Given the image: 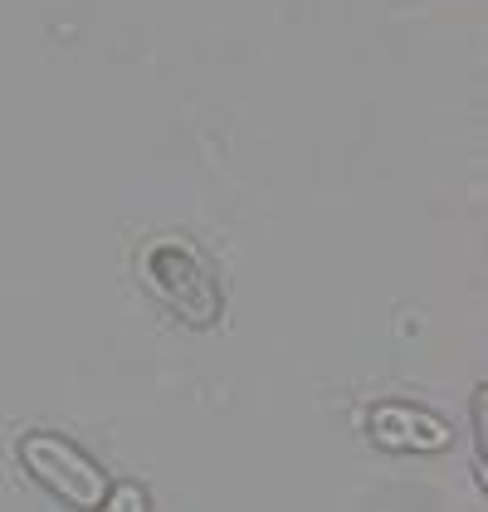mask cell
Returning <instances> with one entry per match:
<instances>
[{
  "instance_id": "6da1fadb",
  "label": "cell",
  "mask_w": 488,
  "mask_h": 512,
  "mask_svg": "<svg viewBox=\"0 0 488 512\" xmlns=\"http://www.w3.org/2000/svg\"><path fill=\"white\" fill-rule=\"evenodd\" d=\"M137 274L147 283V293L162 303L171 317H181L186 327L210 332L220 317H225V293L215 274L205 269L201 249L181 235H157L142 244L137 254Z\"/></svg>"
},
{
  "instance_id": "3957f363",
  "label": "cell",
  "mask_w": 488,
  "mask_h": 512,
  "mask_svg": "<svg viewBox=\"0 0 488 512\" xmlns=\"http://www.w3.org/2000/svg\"><path fill=\"white\" fill-rule=\"evenodd\" d=\"M366 434L391 454H440V449L454 444L449 420H440L435 410H420V405H401V400L371 405L366 410Z\"/></svg>"
},
{
  "instance_id": "7a4b0ae2",
  "label": "cell",
  "mask_w": 488,
  "mask_h": 512,
  "mask_svg": "<svg viewBox=\"0 0 488 512\" xmlns=\"http://www.w3.org/2000/svg\"><path fill=\"white\" fill-rule=\"evenodd\" d=\"M15 459H20V469L30 473L49 498H59L64 508H74V512H93L98 503H103L108 483H113L108 469H103L88 449H79L74 439L49 434V430L20 434Z\"/></svg>"
},
{
  "instance_id": "5b68a950",
  "label": "cell",
  "mask_w": 488,
  "mask_h": 512,
  "mask_svg": "<svg viewBox=\"0 0 488 512\" xmlns=\"http://www.w3.org/2000/svg\"><path fill=\"white\" fill-rule=\"evenodd\" d=\"M484 405H488V391L479 386L474 391V459H479V473H484V449H488V434H484Z\"/></svg>"
},
{
  "instance_id": "277c9868",
  "label": "cell",
  "mask_w": 488,
  "mask_h": 512,
  "mask_svg": "<svg viewBox=\"0 0 488 512\" xmlns=\"http://www.w3.org/2000/svg\"><path fill=\"white\" fill-rule=\"evenodd\" d=\"M93 512H152V493L142 483H108L103 503Z\"/></svg>"
}]
</instances>
